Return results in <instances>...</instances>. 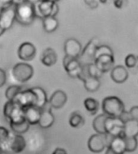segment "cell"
<instances>
[{
  "label": "cell",
  "instance_id": "obj_1",
  "mask_svg": "<svg viewBox=\"0 0 138 154\" xmlns=\"http://www.w3.org/2000/svg\"><path fill=\"white\" fill-rule=\"evenodd\" d=\"M36 17V8L31 1L15 3V20L21 25H30Z\"/></svg>",
  "mask_w": 138,
  "mask_h": 154
},
{
  "label": "cell",
  "instance_id": "obj_2",
  "mask_svg": "<svg viewBox=\"0 0 138 154\" xmlns=\"http://www.w3.org/2000/svg\"><path fill=\"white\" fill-rule=\"evenodd\" d=\"M102 108L103 114L111 118H120L125 111L123 103L116 96H109L103 99Z\"/></svg>",
  "mask_w": 138,
  "mask_h": 154
},
{
  "label": "cell",
  "instance_id": "obj_3",
  "mask_svg": "<svg viewBox=\"0 0 138 154\" xmlns=\"http://www.w3.org/2000/svg\"><path fill=\"white\" fill-rule=\"evenodd\" d=\"M113 137L109 134H94L88 140V148L94 153H98L107 148L112 140Z\"/></svg>",
  "mask_w": 138,
  "mask_h": 154
},
{
  "label": "cell",
  "instance_id": "obj_4",
  "mask_svg": "<svg viewBox=\"0 0 138 154\" xmlns=\"http://www.w3.org/2000/svg\"><path fill=\"white\" fill-rule=\"evenodd\" d=\"M3 115L10 122H20L25 119L24 108L15 101H8L3 107Z\"/></svg>",
  "mask_w": 138,
  "mask_h": 154
},
{
  "label": "cell",
  "instance_id": "obj_5",
  "mask_svg": "<svg viewBox=\"0 0 138 154\" xmlns=\"http://www.w3.org/2000/svg\"><path fill=\"white\" fill-rule=\"evenodd\" d=\"M33 68L25 62L15 64L12 69L13 78L19 82H26L33 77Z\"/></svg>",
  "mask_w": 138,
  "mask_h": 154
},
{
  "label": "cell",
  "instance_id": "obj_6",
  "mask_svg": "<svg viewBox=\"0 0 138 154\" xmlns=\"http://www.w3.org/2000/svg\"><path fill=\"white\" fill-rule=\"evenodd\" d=\"M98 45L99 41L96 38H94L88 42L78 58L81 65H88L94 62L95 51Z\"/></svg>",
  "mask_w": 138,
  "mask_h": 154
},
{
  "label": "cell",
  "instance_id": "obj_7",
  "mask_svg": "<svg viewBox=\"0 0 138 154\" xmlns=\"http://www.w3.org/2000/svg\"><path fill=\"white\" fill-rule=\"evenodd\" d=\"M106 133L109 134L113 137H123V124L119 118H111L108 117L105 121Z\"/></svg>",
  "mask_w": 138,
  "mask_h": 154
},
{
  "label": "cell",
  "instance_id": "obj_8",
  "mask_svg": "<svg viewBox=\"0 0 138 154\" xmlns=\"http://www.w3.org/2000/svg\"><path fill=\"white\" fill-rule=\"evenodd\" d=\"M59 11V6L55 1H41L38 6V10H36V12L38 13L37 16L41 19L48 16L55 17Z\"/></svg>",
  "mask_w": 138,
  "mask_h": 154
},
{
  "label": "cell",
  "instance_id": "obj_9",
  "mask_svg": "<svg viewBox=\"0 0 138 154\" xmlns=\"http://www.w3.org/2000/svg\"><path fill=\"white\" fill-rule=\"evenodd\" d=\"M63 65L64 69L69 77L72 79L79 78L82 71V65L78 59L65 56L63 60Z\"/></svg>",
  "mask_w": 138,
  "mask_h": 154
},
{
  "label": "cell",
  "instance_id": "obj_10",
  "mask_svg": "<svg viewBox=\"0 0 138 154\" xmlns=\"http://www.w3.org/2000/svg\"><path fill=\"white\" fill-rule=\"evenodd\" d=\"M15 20V3L7 8L3 9L0 15V27L6 31L12 28Z\"/></svg>",
  "mask_w": 138,
  "mask_h": 154
},
{
  "label": "cell",
  "instance_id": "obj_11",
  "mask_svg": "<svg viewBox=\"0 0 138 154\" xmlns=\"http://www.w3.org/2000/svg\"><path fill=\"white\" fill-rule=\"evenodd\" d=\"M78 79L81 80L84 82V88L89 92L97 91L101 86V82H100L99 79L88 75L87 71L85 69L84 65H82L81 73L80 74Z\"/></svg>",
  "mask_w": 138,
  "mask_h": 154
},
{
  "label": "cell",
  "instance_id": "obj_12",
  "mask_svg": "<svg viewBox=\"0 0 138 154\" xmlns=\"http://www.w3.org/2000/svg\"><path fill=\"white\" fill-rule=\"evenodd\" d=\"M13 101L16 102L20 104L23 108L26 106H35L37 103V96L33 92L32 88L22 91L18 95L15 97V99Z\"/></svg>",
  "mask_w": 138,
  "mask_h": 154
},
{
  "label": "cell",
  "instance_id": "obj_13",
  "mask_svg": "<svg viewBox=\"0 0 138 154\" xmlns=\"http://www.w3.org/2000/svg\"><path fill=\"white\" fill-rule=\"evenodd\" d=\"M82 52L81 45L79 41L75 38H68L64 43V53L65 56L72 57V58H79Z\"/></svg>",
  "mask_w": 138,
  "mask_h": 154
},
{
  "label": "cell",
  "instance_id": "obj_14",
  "mask_svg": "<svg viewBox=\"0 0 138 154\" xmlns=\"http://www.w3.org/2000/svg\"><path fill=\"white\" fill-rule=\"evenodd\" d=\"M26 147L25 139L21 135H12L11 136L10 140L8 141L6 149H8L9 151L14 153H20L24 151V149Z\"/></svg>",
  "mask_w": 138,
  "mask_h": 154
},
{
  "label": "cell",
  "instance_id": "obj_15",
  "mask_svg": "<svg viewBox=\"0 0 138 154\" xmlns=\"http://www.w3.org/2000/svg\"><path fill=\"white\" fill-rule=\"evenodd\" d=\"M96 67L102 73L111 70L115 66V58L112 55H102L94 60V62Z\"/></svg>",
  "mask_w": 138,
  "mask_h": 154
},
{
  "label": "cell",
  "instance_id": "obj_16",
  "mask_svg": "<svg viewBox=\"0 0 138 154\" xmlns=\"http://www.w3.org/2000/svg\"><path fill=\"white\" fill-rule=\"evenodd\" d=\"M36 48L30 42H24L18 48L19 58L25 61H32L36 56Z\"/></svg>",
  "mask_w": 138,
  "mask_h": 154
},
{
  "label": "cell",
  "instance_id": "obj_17",
  "mask_svg": "<svg viewBox=\"0 0 138 154\" xmlns=\"http://www.w3.org/2000/svg\"><path fill=\"white\" fill-rule=\"evenodd\" d=\"M41 113V109L36 106H26L24 108V118L29 125L38 124Z\"/></svg>",
  "mask_w": 138,
  "mask_h": 154
},
{
  "label": "cell",
  "instance_id": "obj_18",
  "mask_svg": "<svg viewBox=\"0 0 138 154\" xmlns=\"http://www.w3.org/2000/svg\"><path fill=\"white\" fill-rule=\"evenodd\" d=\"M54 122V116L53 113L51 112V106H44L43 108H41V117L39 119L38 124L41 128H51Z\"/></svg>",
  "mask_w": 138,
  "mask_h": 154
},
{
  "label": "cell",
  "instance_id": "obj_19",
  "mask_svg": "<svg viewBox=\"0 0 138 154\" xmlns=\"http://www.w3.org/2000/svg\"><path fill=\"white\" fill-rule=\"evenodd\" d=\"M67 100V96L66 93L63 91L58 90L52 94L49 100V104L51 108L60 109L65 105Z\"/></svg>",
  "mask_w": 138,
  "mask_h": 154
},
{
  "label": "cell",
  "instance_id": "obj_20",
  "mask_svg": "<svg viewBox=\"0 0 138 154\" xmlns=\"http://www.w3.org/2000/svg\"><path fill=\"white\" fill-rule=\"evenodd\" d=\"M110 77L115 83H123L128 79V71L123 66H114L110 72Z\"/></svg>",
  "mask_w": 138,
  "mask_h": 154
},
{
  "label": "cell",
  "instance_id": "obj_21",
  "mask_svg": "<svg viewBox=\"0 0 138 154\" xmlns=\"http://www.w3.org/2000/svg\"><path fill=\"white\" fill-rule=\"evenodd\" d=\"M41 61L46 66H54L57 61V54L55 51L51 48H46L41 56Z\"/></svg>",
  "mask_w": 138,
  "mask_h": 154
},
{
  "label": "cell",
  "instance_id": "obj_22",
  "mask_svg": "<svg viewBox=\"0 0 138 154\" xmlns=\"http://www.w3.org/2000/svg\"><path fill=\"white\" fill-rule=\"evenodd\" d=\"M123 134L124 137H136L138 136V123L133 119L123 124Z\"/></svg>",
  "mask_w": 138,
  "mask_h": 154
},
{
  "label": "cell",
  "instance_id": "obj_23",
  "mask_svg": "<svg viewBox=\"0 0 138 154\" xmlns=\"http://www.w3.org/2000/svg\"><path fill=\"white\" fill-rule=\"evenodd\" d=\"M107 148H110L112 151L118 154H123L125 152V143L123 137H113L112 140Z\"/></svg>",
  "mask_w": 138,
  "mask_h": 154
},
{
  "label": "cell",
  "instance_id": "obj_24",
  "mask_svg": "<svg viewBox=\"0 0 138 154\" xmlns=\"http://www.w3.org/2000/svg\"><path fill=\"white\" fill-rule=\"evenodd\" d=\"M32 90H33V92L35 93L37 96V103L35 106L41 109L43 108L44 106L48 103L46 91H44L41 87H38V86L33 87V88H32Z\"/></svg>",
  "mask_w": 138,
  "mask_h": 154
},
{
  "label": "cell",
  "instance_id": "obj_25",
  "mask_svg": "<svg viewBox=\"0 0 138 154\" xmlns=\"http://www.w3.org/2000/svg\"><path fill=\"white\" fill-rule=\"evenodd\" d=\"M42 26L46 32H54L59 27V21L55 17L48 16L42 19Z\"/></svg>",
  "mask_w": 138,
  "mask_h": 154
},
{
  "label": "cell",
  "instance_id": "obj_26",
  "mask_svg": "<svg viewBox=\"0 0 138 154\" xmlns=\"http://www.w3.org/2000/svg\"><path fill=\"white\" fill-rule=\"evenodd\" d=\"M107 116L105 114H101L97 116L93 122V128L97 134H107L105 130V121Z\"/></svg>",
  "mask_w": 138,
  "mask_h": 154
},
{
  "label": "cell",
  "instance_id": "obj_27",
  "mask_svg": "<svg viewBox=\"0 0 138 154\" xmlns=\"http://www.w3.org/2000/svg\"><path fill=\"white\" fill-rule=\"evenodd\" d=\"M10 127L15 133L17 135H21V134L25 133L29 128V124L24 119L20 122H10Z\"/></svg>",
  "mask_w": 138,
  "mask_h": 154
},
{
  "label": "cell",
  "instance_id": "obj_28",
  "mask_svg": "<svg viewBox=\"0 0 138 154\" xmlns=\"http://www.w3.org/2000/svg\"><path fill=\"white\" fill-rule=\"evenodd\" d=\"M84 124V119L81 114L78 111H75L69 118V124L74 128H80Z\"/></svg>",
  "mask_w": 138,
  "mask_h": 154
},
{
  "label": "cell",
  "instance_id": "obj_29",
  "mask_svg": "<svg viewBox=\"0 0 138 154\" xmlns=\"http://www.w3.org/2000/svg\"><path fill=\"white\" fill-rule=\"evenodd\" d=\"M84 106L88 112L91 115H95L99 109V103L93 98H87L84 99Z\"/></svg>",
  "mask_w": 138,
  "mask_h": 154
},
{
  "label": "cell",
  "instance_id": "obj_30",
  "mask_svg": "<svg viewBox=\"0 0 138 154\" xmlns=\"http://www.w3.org/2000/svg\"><path fill=\"white\" fill-rule=\"evenodd\" d=\"M21 91H22V87L21 86L13 85L9 86L5 92V96L8 101H13Z\"/></svg>",
  "mask_w": 138,
  "mask_h": 154
},
{
  "label": "cell",
  "instance_id": "obj_31",
  "mask_svg": "<svg viewBox=\"0 0 138 154\" xmlns=\"http://www.w3.org/2000/svg\"><path fill=\"white\" fill-rule=\"evenodd\" d=\"M125 66L130 70L138 69V56L134 54H129L126 57Z\"/></svg>",
  "mask_w": 138,
  "mask_h": 154
},
{
  "label": "cell",
  "instance_id": "obj_32",
  "mask_svg": "<svg viewBox=\"0 0 138 154\" xmlns=\"http://www.w3.org/2000/svg\"><path fill=\"white\" fill-rule=\"evenodd\" d=\"M10 137V132L8 128H6L5 127L0 126V146L3 148V149H5V147L7 146Z\"/></svg>",
  "mask_w": 138,
  "mask_h": 154
},
{
  "label": "cell",
  "instance_id": "obj_33",
  "mask_svg": "<svg viewBox=\"0 0 138 154\" xmlns=\"http://www.w3.org/2000/svg\"><path fill=\"white\" fill-rule=\"evenodd\" d=\"M85 67V69L87 71V73L89 76L96 78V79H99L102 75V73L96 67L94 63L88 64V65H84Z\"/></svg>",
  "mask_w": 138,
  "mask_h": 154
},
{
  "label": "cell",
  "instance_id": "obj_34",
  "mask_svg": "<svg viewBox=\"0 0 138 154\" xmlns=\"http://www.w3.org/2000/svg\"><path fill=\"white\" fill-rule=\"evenodd\" d=\"M124 143H125V152H134L137 148V140L136 137H124Z\"/></svg>",
  "mask_w": 138,
  "mask_h": 154
},
{
  "label": "cell",
  "instance_id": "obj_35",
  "mask_svg": "<svg viewBox=\"0 0 138 154\" xmlns=\"http://www.w3.org/2000/svg\"><path fill=\"white\" fill-rule=\"evenodd\" d=\"M102 55H112L114 56L112 49L107 45H98L95 51L94 60L99 56Z\"/></svg>",
  "mask_w": 138,
  "mask_h": 154
},
{
  "label": "cell",
  "instance_id": "obj_36",
  "mask_svg": "<svg viewBox=\"0 0 138 154\" xmlns=\"http://www.w3.org/2000/svg\"><path fill=\"white\" fill-rule=\"evenodd\" d=\"M129 114H130L132 119L138 123V106H133L129 111Z\"/></svg>",
  "mask_w": 138,
  "mask_h": 154
},
{
  "label": "cell",
  "instance_id": "obj_37",
  "mask_svg": "<svg viewBox=\"0 0 138 154\" xmlns=\"http://www.w3.org/2000/svg\"><path fill=\"white\" fill-rule=\"evenodd\" d=\"M119 119H120V120H121V122H122V123L124 124L128 121L131 120V119H132V118H131V116H130V114H129V112L124 111L123 113H122V115L120 116Z\"/></svg>",
  "mask_w": 138,
  "mask_h": 154
},
{
  "label": "cell",
  "instance_id": "obj_38",
  "mask_svg": "<svg viewBox=\"0 0 138 154\" xmlns=\"http://www.w3.org/2000/svg\"><path fill=\"white\" fill-rule=\"evenodd\" d=\"M7 82V74L6 72L3 69L0 68V87H2L5 85Z\"/></svg>",
  "mask_w": 138,
  "mask_h": 154
},
{
  "label": "cell",
  "instance_id": "obj_39",
  "mask_svg": "<svg viewBox=\"0 0 138 154\" xmlns=\"http://www.w3.org/2000/svg\"><path fill=\"white\" fill-rule=\"evenodd\" d=\"M98 1H95V0H90V1H84V3L89 7L90 8L94 9L98 7Z\"/></svg>",
  "mask_w": 138,
  "mask_h": 154
},
{
  "label": "cell",
  "instance_id": "obj_40",
  "mask_svg": "<svg viewBox=\"0 0 138 154\" xmlns=\"http://www.w3.org/2000/svg\"><path fill=\"white\" fill-rule=\"evenodd\" d=\"M125 3H128V2H126V1H115L114 2V5H115V8H122L124 6L123 4H125Z\"/></svg>",
  "mask_w": 138,
  "mask_h": 154
},
{
  "label": "cell",
  "instance_id": "obj_41",
  "mask_svg": "<svg viewBox=\"0 0 138 154\" xmlns=\"http://www.w3.org/2000/svg\"><path fill=\"white\" fill-rule=\"evenodd\" d=\"M52 154H67V152L65 149H62V148H57L53 151Z\"/></svg>",
  "mask_w": 138,
  "mask_h": 154
},
{
  "label": "cell",
  "instance_id": "obj_42",
  "mask_svg": "<svg viewBox=\"0 0 138 154\" xmlns=\"http://www.w3.org/2000/svg\"><path fill=\"white\" fill-rule=\"evenodd\" d=\"M105 154H118V153H116V152H115L114 151H112V150H111L110 148H107V151H106Z\"/></svg>",
  "mask_w": 138,
  "mask_h": 154
},
{
  "label": "cell",
  "instance_id": "obj_43",
  "mask_svg": "<svg viewBox=\"0 0 138 154\" xmlns=\"http://www.w3.org/2000/svg\"><path fill=\"white\" fill-rule=\"evenodd\" d=\"M4 32H5V31L3 30V28H1V27H0V35H3V33H4Z\"/></svg>",
  "mask_w": 138,
  "mask_h": 154
},
{
  "label": "cell",
  "instance_id": "obj_44",
  "mask_svg": "<svg viewBox=\"0 0 138 154\" xmlns=\"http://www.w3.org/2000/svg\"><path fill=\"white\" fill-rule=\"evenodd\" d=\"M3 149L2 147L0 146V154H3Z\"/></svg>",
  "mask_w": 138,
  "mask_h": 154
},
{
  "label": "cell",
  "instance_id": "obj_45",
  "mask_svg": "<svg viewBox=\"0 0 138 154\" xmlns=\"http://www.w3.org/2000/svg\"><path fill=\"white\" fill-rule=\"evenodd\" d=\"M3 11V8H1V6H0V15H1V13Z\"/></svg>",
  "mask_w": 138,
  "mask_h": 154
}]
</instances>
